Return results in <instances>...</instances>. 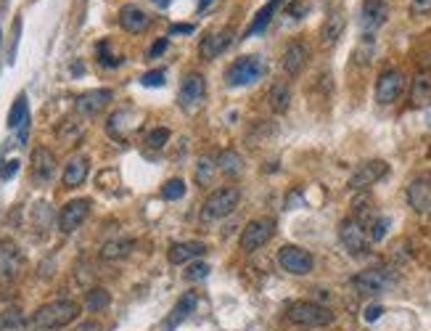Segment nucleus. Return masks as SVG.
Here are the masks:
<instances>
[{
  "instance_id": "34",
  "label": "nucleus",
  "mask_w": 431,
  "mask_h": 331,
  "mask_svg": "<svg viewBox=\"0 0 431 331\" xmlns=\"http://www.w3.org/2000/svg\"><path fill=\"white\" fill-rule=\"evenodd\" d=\"M215 156L212 154H201L199 156V170H196V180L199 183H206L209 177H212V173H215Z\"/></svg>"
},
{
  "instance_id": "40",
  "label": "nucleus",
  "mask_w": 431,
  "mask_h": 331,
  "mask_svg": "<svg viewBox=\"0 0 431 331\" xmlns=\"http://www.w3.org/2000/svg\"><path fill=\"white\" fill-rule=\"evenodd\" d=\"M98 61H101L104 66H108V69H111V66H119V64H122V58H119V56H111V54H108V40L98 43Z\"/></svg>"
},
{
  "instance_id": "45",
  "label": "nucleus",
  "mask_w": 431,
  "mask_h": 331,
  "mask_svg": "<svg viewBox=\"0 0 431 331\" xmlns=\"http://www.w3.org/2000/svg\"><path fill=\"white\" fill-rule=\"evenodd\" d=\"M381 316H384V308H381V305H368V308H366V320H368V323L378 320Z\"/></svg>"
},
{
  "instance_id": "38",
  "label": "nucleus",
  "mask_w": 431,
  "mask_h": 331,
  "mask_svg": "<svg viewBox=\"0 0 431 331\" xmlns=\"http://www.w3.org/2000/svg\"><path fill=\"white\" fill-rule=\"evenodd\" d=\"M170 141V130L167 127H156V130L149 132V138H146V144L151 146V149H164Z\"/></svg>"
},
{
  "instance_id": "42",
  "label": "nucleus",
  "mask_w": 431,
  "mask_h": 331,
  "mask_svg": "<svg viewBox=\"0 0 431 331\" xmlns=\"http://www.w3.org/2000/svg\"><path fill=\"white\" fill-rule=\"evenodd\" d=\"M16 173H19V159H8V162H3V167H0V180L6 183V180H11Z\"/></svg>"
},
{
  "instance_id": "50",
  "label": "nucleus",
  "mask_w": 431,
  "mask_h": 331,
  "mask_svg": "<svg viewBox=\"0 0 431 331\" xmlns=\"http://www.w3.org/2000/svg\"><path fill=\"white\" fill-rule=\"evenodd\" d=\"M209 3H212V0H199V11H204Z\"/></svg>"
},
{
  "instance_id": "9",
  "label": "nucleus",
  "mask_w": 431,
  "mask_h": 331,
  "mask_svg": "<svg viewBox=\"0 0 431 331\" xmlns=\"http://www.w3.org/2000/svg\"><path fill=\"white\" fill-rule=\"evenodd\" d=\"M204 96H206L204 75H199V72L185 75L183 85H180V93H177V104H180V109H183V111H196L201 104H204Z\"/></svg>"
},
{
  "instance_id": "37",
  "label": "nucleus",
  "mask_w": 431,
  "mask_h": 331,
  "mask_svg": "<svg viewBox=\"0 0 431 331\" xmlns=\"http://www.w3.org/2000/svg\"><path fill=\"white\" fill-rule=\"evenodd\" d=\"M19 323H22V313H19L16 308L3 310V313H0V331L13 329V326H19Z\"/></svg>"
},
{
  "instance_id": "19",
  "label": "nucleus",
  "mask_w": 431,
  "mask_h": 331,
  "mask_svg": "<svg viewBox=\"0 0 431 331\" xmlns=\"http://www.w3.org/2000/svg\"><path fill=\"white\" fill-rule=\"evenodd\" d=\"M307 58H310V51H307V45L299 43V40H294L289 43V48L283 51V58H280V64H283V72L289 75V77H296L299 72H302L304 66H307Z\"/></svg>"
},
{
  "instance_id": "12",
  "label": "nucleus",
  "mask_w": 431,
  "mask_h": 331,
  "mask_svg": "<svg viewBox=\"0 0 431 331\" xmlns=\"http://www.w3.org/2000/svg\"><path fill=\"white\" fill-rule=\"evenodd\" d=\"M90 204H93L90 199H72V201H66L64 207H61V212H58V228L64 233L77 231L87 220Z\"/></svg>"
},
{
  "instance_id": "29",
  "label": "nucleus",
  "mask_w": 431,
  "mask_h": 331,
  "mask_svg": "<svg viewBox=\"0 0 431 331\" xmlns=\"http://www.w3.org/2000/svg\"><path fill=\"white\" fill-rule=\"evenodd\" d=\"M217 170L230 177H236L244 173V159L233 149H225V151H220V156H217Z\"/></svg>"
},
{
  "instance_id": "23",
  "label": "nucleus",
  "mask_w": 431,
  "mask_h": 331,
  "mask_svg": "<svg viewBox=\"0 0 431 331\" xmlns=\"http://www.w3.org/2000/svg\"><path fill=\"white\" fill-rule=\"evenodd\" d=\"M87 173H90V162H87V156L77 154V156H72V159L66 162L61 180H64L66 188H77V186H82V183H85Z\"/></svg>"
},
{
  "instance_id": "46",
  "label": "nucleus",
  "mask_w": 431,
  "mask_h": 331,
  "mask_svg": "<svg viewBox=\"0 0 431 331\" xmlns=\"http://www.w3.org/2000/svg\"><path fill=\"white\" fill-rule=\"evenodd\" d=\"M194 32V24H173L170 35H191Z\"/></svg>"
},
{
  "instance_id": "39",
  "label": "nucleus",
  "mask_w": 431,
  "mask_h": 331,
  "mask_svg": "<svg viewBox=\"0 0 431 331\" xmlns=\"http://www.w3.org/2000/svg\"><path fill=\"white\" fill-rule=\"evenodd\" d=\"M209 270H212V268L206 263H191L188 265V270H185V278H188V281H204V278L209 276Z\"/></svg>"
},
{
  "instance_id": "31",
  "label": "nucleus",
  "mask_w": 431,
  "mask_h": 331,
  "mask_svg": "<svg viewBox=\"0 0 431 331\" xmlns=\"http://www.w3.org/2000/svg\"><path fill=\"white\" fill-rule=\"evenodd\" d=\"M30 120V106H27V96L19 93V99L13 101L11 111H8V127L11 130H19L24 122Z\"/></svg>"
},
{
  "instance_id": "20",
  "label": "nucleus",
  "mask_w": 431,
  "mask_h": 331,
  "mask_svg": "<svg viewBox=\"0 0 431 331\" xmlns=\"http://www.w3.org/2000/svg\"><path fill=\"white\" fill-rule=\"evenodd\" d=\"M410 104L416 109H423L431 104V69H418L410 82Z\"/></svg>"
},
{
  "instance_id": "14",
  "label": "nucleus",
  "mask_w": 431,
  "mask_h": 331,
  "mask_svg": "<svg viewBox=\"0 0 431 331\" xmlns=\"http://www.w3.org/2000/svg\"><path fill=\"white\" fill-rule=\"evenodd\" d=\"M22 249L13 242H0V281H13L22 273Z\"/></svg>"
},
{
  "instance_id": "6",
  "label": "nucleus",
  "mask_w": 431,
  "mask_h": 331,
  "mask_svg": "<svg viewBox=\"0 0 431 331\" xmlns=\"http://www.w3.org/2000/svg\"><path fill=\"white\" fill-rule=\"evenodd\" d=\"M278 265L286 273H292V276H307L315 268V260L313 254L307 252V249H302V246L286 244V246L278 249Z\"/></svg>"
},
{
  "instance_id": "8",
  "label": "nucleus",
  "mask_w": 431,
  "mask_h": 331,
  "mask_svg": "<svg viewBox=\"0 0 431 331\" xmlns=\"http://www.w3.org/2000/svg\"><path fill=\"white\" fill-rule=\"evenodd\" d=\"M339 239L344 244V249L349 254H363L368 246V228L366 223L360 220L357 215L352 218H344V220L339 223Z\"/></svg>"
},
{
  "instance_id": "2",
  "label": "nucleus",
  "mask_w": 431,
  "mask_h": 331,
  "mask_svg": "<svg viewBox=\"0 0 431 331\" xmlns=\"http://www.w3.org/2000/svg\"><path fill=\"white\" fill-rule=\"evenodd\" d=\"M265 72H268V64L262 56H238L236 61L227 66L225 82L230 88H249L265 77Z\"/></svg>"
},
{
  "instance_id": "3",
  "label": "nucleus",
  "mask_w": 431,
  "mask_h": 331,
  "mask_svg": "<svg viewBox=\"0 0 431 331\" xmlns=\"http://www.w3.org/2000/svg\"><path fill=\"white\" fill-rule=\"evenodd\" d=\"M238 201H241V191L236 186H220L215 188L209 196L204 199L201 204V220L212 223V220H223L230 212H236Z\"/></svg>"
},
{
  "instance_id": "51",
  "label": "nucleus",
  "mask_w": 431,
  "mask_h": 331,
  "mask_svg": "<svg viewBox=\"0 0 431 331\" xmlns=\"http://www.w3.org/2000/svg\"><path fill=\"white\" fill-rule=\"evenodd\" d=\"M363 3H387V0H363Z\"/></svg>"
},
{
  "instance_id": "32",
  "label": "nucleus",
  "mask_w": 431,
  "mask_h": 331,
  "mask_svg": "<svg viewBox=\"0 0 431 331\" xmlns=\"http://www.w3.org/2000/svg\"><path fill=\"white\" fill-rule=\"evenodd\" d=\"M108 302H111V294H108L104 287H96L90 289L85 294V308L90 310V313H98V310H106Z\"/></svg>"
},
{
  "instance_id": "48",
  "label": "nucleus",
  "mask_w": 431,
  "mask_h": 331,
  "mask_svg": "<svg viewBox=\"0 0 431 331\" xmlns=\"http://www.w3.org/2000/svg\"><path fill=\"white\" fill-rule=\"evenodd\" d=\"M77 331H101L98 329V323H93V320H87V323H82V326H80V329Z\"/></svg>"
},
{
  "instance_id": "21",
  "label": "nucleus",
  "mask_w": 431,
  "mask_h": 331,
  "mask_svg": "<svg viewBox=\"0 0 431 331\" xmlns=\"http://www.w3.org/2000/svg\"><path fill=\"white\" fill-rule=\"evenodd\" d=\"M206 252L204 242H177L167 249V260L173 265H188L194 263L196 257H201Z\"/></svg>"
},
{
  "instance_id": "25",
  "label": "nucleus",
  "mask_w": 431,
  "mask_h": 331,
  "mask_svg": "<svg viewBox=\"0 0 431 331\" xmlns=\"http://www.w3.org/2000/svg\"><path fill=\"white\" fill-rule=\"evenodd\" d=\"M344 13L342 11H331L328 16H325L323 27H320V43L323 45H334L339 37H342V32H344Z\"/></svg>"
},
{
  "instance_id": "13",
  "label": "nucleus",
  "mask_w": 431,
  "mask_h": 331,
  "mask_svg": "<svg viewBox=\"0 0 431 331\" xmlns=\"http://www.w3.org/2000/svg\"><path fill=\"white\" fill-rule=\"evenodd\" d=\"M233 37H236L233 27H220V30L209 32L204 40H201V45H199V54H201V58L212 61V58H217L220 54H225L227 48H230V43H233Z\"/></svg>"
},
{
  "instance_id": "5",
  "label": "nucleus",
  "mask_w": 431,
  "mask_h": 331,
  "mask_svg": "<svg viewBox=\"0 0 431 331\" xmlns=\"http://www.w3.org/2000/svg\"><path fill=\"white\" fill-rule=\"evenodd\" d=\"M273 236H275V220L273 218H254V220L246 223V228L241 233V249L246 254L257 252Z\"/></svg>"
},
{
  "instance_id": "26",
  "label": "nucleus",
  "mask_w": 431,
  "mask_h": 331,
  "mask_svg": "<svg viewBox=\"0 0 431 331\" xmlns=\"http://www.w3.org/2000/svg\"><path fill=\"white\" fill-rule=\"evenodd\" d=\"M280 6H283V0H268L262 8L257 11V16L251 19V24H249L246 30V37H251V35H259L268 30V24L273 22V16H275V11H278Z\"/></svg>"
},
{
  "instance_id": "49",
  "label": "nucleus",
  "mask_w": 431,
  "mask_h": 331,
  "mask_svg": "<svg viewBox=\"0 0 431 331\" xmlns=\"http://www.w3.org/2000/svg\"><path fill=\"white\" fill-rule=\"evenodd\" d=\"M154 6H159V8H167V6H170V0H154Z\"/></svg>"
},
{
  "instance_id": "30",
  "label": "nucleus",
  "mask_w": 431,
  "mask_h": 331,
  "mask_svg": "<svg viewBox=\"0 0 431 331\" xmlns=\"http://www.w3.org/2000/svg\"><path fill=\"white\" fill-rule=\"evenodd\" d=\"M289 104H292L289 82H273V88H270V106H273V111L283 114V111H289Z\"/></svg>"
},
{
  "instance_id": "11",
  "label": "nucleus",
  "mask_w": 431,
  "mask_h": 331,
  "mask_svg": "<svg viewBox=\"0 0 431 331\" xmlns=\"http://www.w3.org/2000/svg\"><path fill=\"white\" fill-rule=\"evenodd\" d=\"M387 173H389V165L384 159L363 162V165L352 173V177H349V188H352V191H366V188H370L373 183H378L381 177H387Z\"/></svg>"
},
{
  "instance_id": "24",
  "label": "nucleus",
  "mask_w": 431,
  "mask_h": 331,
  "mask_svg": "<svg viewBox=\"0 0 431 331\" xmlns=\"http://www.w3.org/2000/svg\"><path fill=\"white\" fill-rule=\"evenodd\" d=\"M387 22V3H363V13H360V27L368 35L376 32L381 24Z\"/></svg>"
},
{
  "instance_id": "16",
  "label": "nucleus",
  "mask_w": 431,
  "mask_h": 331,
  "mask_svg": "<svg viewBox=\"0 0 431 331\" xmlns=\"http://www.w3.org/2000/svg\"><path fill=\"white\" fill-rule=\"evenodd\" d=\"M111 99H114V90H108V88L87 90L82 96H77L75 109L80 111V114H85V117H93V114H98L101 109H106Z\"/></svg>"
},
{
  "instance_id": "15",
  "label": "nucleus",
  "mask_w": 431,
  "mask_h": 331,
  "mask_svg": "<svg viewBox=\"0 0 431 331\" xmlns=\"http://www.w3.org/2000/svg\"><path fill=\"white\" fill-rule=\"evenodd\" d=\"M56 175V156L51 149H45V146H37L32 151V180L35 183H51Z\"/></svg>"
},
{
  "instance_id": "1",
  "label": "nucleus",
  "mask_w": 431,
  "mask_h": 331,
  "mask_svg": "<svg viewBox=\"0 0 431 331\" xmlns=\"http://www.w3.org/2000/svg\"><path fill=\"white\" fill-rule=\"evenodd\" d=\"M80 316V305L72 299H54L43 308L32 313V318L27 320V331H56L69 326Z\"/></svg>"
},
{
  "instance_id": "7",
  "label": "nucleus",
  "mask_w": 431,
  "mask_h": 331,
  "mask_svg": "<svg viewBox=\"0 0 431 331\" xmlns=\"http://www.w3.org/2000/svg\"><path fill=\"white\" fill-rule=\"evenodd\" d=\"M397 278L389 268H370V270H363L352 278V287L357 289V294H381L387 292Z\"/></svg>"
},
{
  "instance_id": "43",
  "label": "nucleus",
  "mask_w": 431,
  "mask_h": 331,
  "mask_svg": "<svg viewBox=\"0 0 431 331\" xmlns=\"http://www.w3.org/2000/svg\"><path fill=\"white\" fill-rule=\"evenodd\" d=\"M410 13L413 16H426V13H431V0H410Z\"/></svg>"
},
{
  "instance_id": "28",
  "label": "nucleus",
  "mask_w": 431,
  "mask_h": 331,
  "mask_svg": "<svg viewBox=\"0 0 431 331\" xmlns=\"http://www.w3.org/2000/svg\"><path fill=\"white\" fill-rule=\"evenodd\" d=\"M132 246H135L132 239H111V242L101 246V260H108V263L111 260H122V257H127L132 252Z\"/></svg>"
},
{
  "instance_id": "10",
  "label": "nucleus",
  "mask_w": 431,
  "mask_h": 331,
  "mask_svg": "<svg viewBox=\"0 0 431 331\" xmlns=\"http://www.w3.org/2000/svg\"><path fill=\"white\" fill-rule=\"evenodd\" d=\"M405 88V75L399 72V69H384L376 80V101L378 104H394L399 99V93Z\"/></svg>"
},
{
  "instance_id": "33",
  "label": "nucleus",
  "mask_w": 431,
  "mask_h": 331,
  "mask_svg": "<svg viewBox=\"0 0 431 331\" xmlns=\"http://www.w3.org/2000/svg\"><path fill=\"white\" fill-rule=\"evenodd\" d=\"M183 196H185L183 177H170V180L162 186V199H167V201H175V199H183Z\"/></svg>"
},
{
  "instance_id": "27",
  "label": "nucleus",
  "mask_w": 431,
  "mask_h": 331,
  "mask_svg": "<svg viewBox=\"0 0 431 331\" xmlns=\"http://www.w3.org/2000/svg\"><path fill=\"white\" fill-rule=\"evenodd\" d=\"M130 114H132L130 109H119V111H114V114L108 117L106 130H108V135H111L114 141H127V130H135V127H138V125H127Z\"/></svg>"
},
{
  "instance_id": "22",
  "label": "nucleus",
  "mask_w": 431,
  "mask_h": 331,
  "mask_svg": "<svg viewBox=\"0 0 431 331\" xmlns=\"http://www.w3.org/2000/svg\"><path fill=\"white\" fill-rule=\"evenodd\" d=\"M196 302H199V299H196L194 292H185L183 297L177 299V305L173 308V313L167 316V320H164L162 331H175V329H177V326H180V323H183V320L188 318L191 313H194Z\"/></svg>"
},
{
  "instance_id": "47",
  "label": "nucleus",
  "mask_w": 431,
  "mask_h": 331,
  "mask_svg": "<svg viewBox=\"0 0 431 331\" xmlns=\"http://www.w3.org/2000/svg\"><path fill=\"white\" fill-rule=\"evenodd\" d=\"M304 11H307V6H304V3H294V6H292V13L296 16V19H302Z\"/></svg>"
},
{
  "instance_id": "36",
  "label": "nucleus",
  "mask_w": 431,
  "mask_h": 331,
  "mask_svg": "<svg viewBox=\"0 0 431 331\" xmlns=\"http://www.w3.org/2000/svg\"><path fill=\"white\" fill-rule=\"evenodd\" d=\"M389 225H392L389 218H373L370 228H368V239H370V242H381V239L389 233Z\"/></svg>"
},
{
  "instance_id": "41",
  "label": "nucleus",
  "mask_w": 431,
  "mask_h": 331,
  "mask_svg": "<svg viewBox=\"0 0 431 331\" xmlns=\"http://www.w3.org/2000/svg\"><path fill=\"white\" fill-rule=\"evenodd\" d=\"M140 85H146V88H162L164 72L162 69H151V72H146V75L140 77Z\"/></svg>"
},
{
  "instance_id": "18",
  "label": "nucleus",
  "mask_w": 431,
  "mask_h": 331,
  "mask_svg": "<svg viewBox=\"0 0 431 331\" xmlns=\"http://www.w3.org/2000/svg\"><path fill=\"white\" fill-rule=\"evenodd\" d=\"M119 24H122V30H127L130 35H138V32H143V30H149L151 16L143 11L140 6H135V3H125V6L119 8Z\"/></svg>"
},
{
  "instance_id": "4",
  "label": "nucleus",
  "mask_w": 431,
  "mask_h": 331,
  "mask_svg": "<svg viewBox=\"0 0 431 331\" xmlns=\"http://www.w3.org/2000/svg\"><path fill=\"white\" fill-rule=\"evenodd\" d=\"M286 318L299 323V326H310V329H320V326H331L334 323V313L318 302L310 299H296L286 308Z\"/></svg>"
},
{
  "instance_id": "44",
  "label": "nucleus",
  "mask_w": 431,
  "mask_h": 331,
  "mask_svg": "<svg viewBox=\"0 0 431 331\" xmlns=\"http://www.w3.org/2000/svg\"><path fill=\"white\" fill-rule=\"evenodd\" d=\"M167 45H170V40H167V37L156 40V43L151 45V51H149V58H156V56H162L164 51H167Z\"/></svg>"
},
{
  "instance_id": "35",
  "label": "nucleus",
  "mask_w": 431,
  "mask_h": 331,
  "mask_svg": "<svg viewBox=\"0 0 431 331\" xmlns=\"http://www.w3.org/2000/svg\"><path fill=\"white\" fill-rule=\"evenodd\" d=\"M82 135V125L80 122H72L66 120L61 127H58V141H64V144H72V141H77Z\"/></svg>"
},
{
  "instance_id": "17",
  "label": "nucleus",
  "mask_w": 431,
  "mask_h": 331,
  "mask_svg": "<svg viewBox=\"0 0 431 331\" xmlns=\"http://www.w3.org/2000/svg\"><path fill=\"white\" fill-rule=\"evenodd\" d=\"M408 204L418 215H431V177H416V180H410Z\"/></svg>"
}]
</instances>
